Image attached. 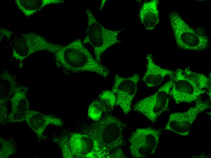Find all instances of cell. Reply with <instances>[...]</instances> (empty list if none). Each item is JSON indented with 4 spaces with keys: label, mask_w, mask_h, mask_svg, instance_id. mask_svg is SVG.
Instances as JSON below:
<instances>
[{
    "label": "cell",
    "mask_w": 211,
    "mask_h": 158,
    "mask_svg": "<svg viewBox=\"0 0 211 158\" xmlns=\"http://www.w3.org/2000/svg\"><path fill=\"white\" fill-rule=\"evenodd\" d=\"M54 54L57 66L70 72H92L104 78L109 74V70L93 57L80 39L63 46Z\"/></svg>",
    "instance_id": "1"
},
{
    "label": "cell",
    "mask_w": 211,
    "mask_h": 158,
    "mask_svg": "<svg viewBox=\"0 0 211 158\" xmlns=\"http://www.w3.org/2000/svg\"><path fill=\"white\" fill-rule=\"evenodd\" d=\"M126 127L121 120L109 115L91 124L84 133L96 143L103 158H108L112 151L125 144L123 133Z\"/></svg>",
    "instance_id": "2"
},
{
    "label": "cell",
    "mask_w": 211,
    "mask_h": 158,
    "mask_svg": "<svg viewBox=\"0 0 211 158\" xmlns=\"http://www.w3.org/2000/svg\"><path fill=\"white\" fill-rule=\"evenodd\" d=\"M169 17L175 41L179 48L196 51H203L207 48L209 40L205 33H199L193 29L176 12H171Z\"/></svg>",
    "instance_id": "3"
},
{
    "label": "cell",
    "mask_w": 211,
    "mask_h": 158,
    "mask_svg": "<svg viewBox=\"0 0 211 158\" xmlns=\"http://www.w3.org/2000/svg\"><path fill=\"white\" fill-rule=\"evenodd\" d=\"M86 12L88 23L82 42L93 47L95 58L101 63L103 53L111 46L120 42L118 36L121 31L106 28L97 21L90 9H87Z\"/></svg>",
    "instance_id": "4"
},
{
    "label": "cell",
    "mask_w": 211,
    "mask_h": 158,
    "mask_svg": "<svg viewBox=\"0 0 211 158\" xmlns=\"http://www.w3.org/2000/svg\"><path fill=\"white\" fill-rule=\"evenodd\" d=\"M11 37L13 55L20 62L39 51L46 50L55 54L63 46L49 42L42 36L34 33H13Z\"/></svg>",
    "instance_id": "5"
},
{
    "label": "cell",
    "mask_w": 211,
    "mask_h": 158,
    "mask_svg": "<svg viewBox=\"0 0 211 158\" xmlns=\"http://www.w3.org/2000/svg\"><path fill=\"white\" fill-rule=\"evenodd\" d=\"M173 80L165 83L154 94L142 98L133 106V109L153 123L168 110L170 91Z\"/></svg>",
    "instance_id": "6"
},
{
    "label": "cell",
    "mask_w": 211,
    "mask_h": 158,
    "mask_svg": "<svg viewBox=\"0 0 211 158\" xmlns=\"http://www.w3.org/2000/svg\"><path fill=\"white\" fill-rule=\"evenodd\" d=\"M160 130L146 127L136 129L129 139V150L134 158H145L154 153L159 143Z\"/></svg>",
    "instance_id": "7"
},
{
    "label": "cell",
    "mask_w": 211,
    "mask_h": 158,
    "mask_svg": "<svg viewBox=\"0 0 211 158\" xmlns=\"http://www.w3.org/2000/svg\"><path fill=\"white\" fill-rule=\"evenodd\" d=\"M209 108L207 102L197 100L195 105L187 110L170 114L164 129L181 136H188L199 115Z\"/></svg>",
    "instance_id": "8"
},
{
    "label": "cell",
    "mask_w": 211,
    "mask_h": 158,
    "mask_svg": "<svg viewBox=\"0 0 211 158\" xmlns=\"http://www.w3.org/2000/svg\"><path fill=\"white\" fill-rule=\"evenodd\" d=\"M140 79V76L138 74L126 77L117 74L114 77L112 90L116 96V105L119 107L126 115L131 110Z\"/></svg>",
    "instance_id": "9"
},
{
    "label": "cell",
    "mask_w": 211,
    "mask_h": 158,
    "mask_svg": "<svg viewBox=\"0 0 211 158\" xmlns=\"http://www.w3.org/2000/svg\"><path fill=\"white\" fill-rule=\"evenodd\" d=\"M174 75L170 95L176 104L196 101L205 92V90L195 87L184 75L183 70L177 69Z\"/></svg>",
    "instance_id": "10"
},
{
    "label": "cell",
    "mask_w": 211,
    "mask_h": 158,
    "mask_svg": "<svg viewBox=\"0 0 211 158\" xmlns=\"http://www.w3.org/2000/svg\"><path fill=\"white\" fill-rule=\"evenodd\" d=\"M68 142L74 158H103L96 143L86 134L72 133Z\"/></svg>",
    "instance_id": "11"
},
{
    "label": "cell",
    "mask_w": 211,
    "mask_h": 158,
    "mask_svg": "<svg viewBox=\"0 0 211 158\" xmlns=\"http://www.w3.org/2000/svg\"><path fill=\"white\" fill-rule=\"evenodd\" d=\"M146 58V69L142 80L148 87L158 86L166 77L174 75L175 72L156 64L151 54H148Z\"/></svg>",
    "instance_id": "12"
},
{
    "label": "cell",
    "mask_w": 211,
    "mask_h": 158,
    "mask_svg": "<svg viewBox=\"0 0 211 158\" xmlns=\"http://www.w3.org/2000/svg\"><path fill=\"white\" fill-rule=\"evenodd\" d=\"M25 120L38 136H42L48 125L51 124L60 126L63 124L61 119L54 116L45 115L36 111L29 110L27 113Z\"/></svg>",
    "instance_id": "13"
},
{
    "label": "cell",
    "mask_w": 211,
    "mask_h": 158,
    "mask_svg": "<svg viewBox=\"0 0 211 158\" xmlns=\"http://www.w3.org/2000/svg\"><path fill=\"white\" fill-rule=\"evenodd\" d=\"M159 2L152 0L144 2L141 6L139 17L142 24L148 30L154 29L159 23Z\"/></svg>",
    "instance_id": "14"
},
{
    "label": "cell",
    "mask_w": 211,
    "mask_h": 158,
    "mask_svg": "<svg viewBox=\"0 0 211 158\" xmlns=\"http://www.w3.org/2000/svg\"><path fill=\"white\" fill-rule=\"evenodd\" d=\"M21 90H17L11 99L12 110L8 116L10 122H20L25 120L27 113L29 110V103L25 94Z\"/></svg>",
    "instance_id": "15"
},
{
    "label": "cell",
    "mask_w": 211,
    "mask_h": 158,
    "mask_svg": "<svg viewBox=\"0 0 211 158\" xmlns=\"http://www.w3.org/2000/svg\"><path fill=\"white\" fill-rule=\"evenodd\" d=\"M18 8L27 16H31L40 10L45 6L63 2L58 0H15Z\"/></svg>",
    "instance_id": "16"
},
{
    "label": "cell",
    "mask_w": 211,
    "mask_h": 158,
    "mask_svg": "<svg viewBox=\"0 0 211 158\" xmlns=\"http://www.w3.org/2000/svg\"><path fill=\"white\" fill-rule=\"evenodd\" d=\"M184 75L196 88L205 90L209 86V79L206 75L193 71L189 68L183 70Z\"/></svg>",
    "instance_id": "17"
},
{
    "label": "cell",
    "mask_w": 211,
    "mask_h": 158,
    "mask_svg": "<svg viewBox=\"0 0 211 158\" xmlns=\"http://www.w3.org/2000/svg\"><path fill=\"white\" fill-rule=\"evenodd\" d=\"M104 113L112 111L116 104V96L112 90H105L102 92L99 96Z\"/></svg>",
    "instance_id": "18"
},
{
    "label": "cell",
    "mask_w": 211,
    "mask_h": 158,
    "mask_svg": "<svg viewBox=\"0 0 211 158\" xmlns=\"http://www.w3.org/2000/svg\"><path fill=\"white\" fill-rule=\"evenodd\" d=\"M103 112V108L99 100H95L92 102L88 109V116L95 121H98L101 118Z\"/></svg>",
    "instance_id": "19"
},
{
    "label": "cell",
    "mask_w": 211,
    "mask_h": 158,
    "mask_svg": "<svg viewBox=\"0 0 211 158\" xmlns=\"http://www.w3.org/2000/svg\"><path fill=\"white\" fill-rule=\"evenodd\" d=\"M63 156L64 158H74L72 153L68 142V137H65L60 142Z\"/></svg>",
    "instance_id": "20"
},
{
    "label": "cell",
    "mask_w": 211,
    "mask_h": 158,
    "mask_svg": "<svg viewBox=\"0 0 211 158\" xmlns=\"http://www.w3.org/2000/svg\"><path fill=\"white\" fill-rule=\"evenodd\" d=\"M108 158H127L121 147L117 148L112 151Z\"/></svg>",
    "instance_id": "21"
}]
</instances>
